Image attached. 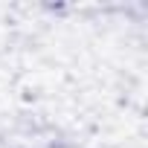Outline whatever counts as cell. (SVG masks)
<instances>
[{
    "label": "cell",
    "instance_id": "1",
    "mask_svg": "<svg viewBox=\"0 0 148 148\" xmlns=\"http://www.w3.org/2000/svg\"><path fill=\"white\" fill-rule=\"evenodd\" d=\"M49 148H73V142H67V139H52Z\"/></svg>",
    "mask_w": 148,
    "mask_h": 148
}]
</instances>
